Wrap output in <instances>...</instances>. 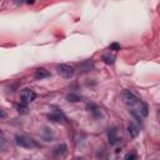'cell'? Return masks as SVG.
Instances as JSON below:
<instances>
[{
  "label": "cell",
  "instance_id": "cell-21",
  "mask_svg": "<svg viewBox=\"0 0 160 160\" xmlns=\"http://www.w3.org/2000/svg\"><path fill=\"white\" fill-rule=\"evenodd\" d=\"M159 114H160V109H159Z\"/></svg>",
  "mask_w": 160,
  "mask_h": 160
},
{
  "label": "cell",
  "instance_id": "cell-8",
  "mask_svg": "<svg viewBox=\"0 0 160 160\" xmlns=\"http://www.w3.org/2000/svg\"><path fill=\"white\" fill-rule=\"evenodd\" d=\"M128 131H129V134H130L131 138H136L138 134H139V128H138L134 123H130L128 125Z\"/></svg>",
  "mask_w": 160,
  "mask_h": 160
},
{
  "label": "cell",
  "instance_id": "cell-3",
  "mask_svg": "<svg viewBox=\"0 0 160 160\" xmlns=\"http://www.w3.org/2000/svg\"><path fill=\"white\" fill-rule=\"evenodd\" d=\"M121 99H123V101L125 103L126 105H135L136 103H138V98L133 94L131 91H123V94H121Z\"/></svg>",
  "mask_w": 160,
  "mask_h": 160
},
{
  "label": "cell",
  "instance_id": "cell-19",
  "mask_svg": "<svg viewBox=\"0 0 160 160\" xmlns=\"http://www.w3.org/2000/svg\"><path fill=\"white\" fill-rule=\"evenodd\" d=\"M5 116V113H4V110H1V118Z\"/></svg>",
  "mask_w": 160,
  "mask_h": 160
},
{
  "label": "cell",
  "instance_id": "cell-20",
  "mask_svg": "<svg viewBox=\"0 0 160 160\" xmlns=\"http://www.w3.org/2000/svg\"><path fill=\"white\" fill-rule=\"evenodd\" d=\"M24 160H29V159H24Z\"/></svg>",
  "mask_w": 160,
  "mask_h": 160
},
{
  "label": "cell",
  "instance_id": "cell-13",
  "mask_svg": "<svg viewBox=\"0 0 160 160\" xmlns=\"http://www.w3.org/2000/svg\"><path fill=\"white\" fill-rule=\"evenodd\" d=\"M139 113L143 115V116H148V114H149V109H148V104H145V103H141V106H140V110H139Z\"/></svg>",
  "mask_w": 160,
  "mask_h": 160
},
{
  "label": "cell",
  "instance_id": "cell-18",
  "mask_svg": "<svg viewBox=\"0 0 160 160\" xmlns=\"http://www.w3.org/2000/svg\"><path fill=\"white\" fill-rule=\"evenodd\" d=\"M110 50H115V51H116V50H120V45H119V44L118 43H113V44H110Z\"/></svg>",
  "mask_w": 160,
  "mask_h": 160
},
{
  "label": "cell",
  "instance_id": "cell-16",
  "mask_svg": "<svg viewBox=\"0 0 160 160\" xmlns=\"http://www.w3.org/2000/svg\"><path fill=\"white\" fill-rule=\"evenodd\" d=\"M103 60L105 61L106 64H110V65H113V64H114V58H113V56L104 55V56H103Z\"/></svg>",
  "mask_w": 160,
  "mask_h": 160
},
{
  "label": "cell",
  "instance_id": "cell-6",
  "mask_svg": "<svg viewBox=\"0 0 160 160\" xmlns=\"http://www.w3.org/2000/svg\"><path fill=\"white\" fill-rule=\"evenodd\" d=\"M48 76H50V73L48 72L46 69H44V68H39L35 70V74H34V78L36 79V80H41V79H45Z\"/></svg>",
  "mask_w": 160,
  "mask_h": 160
},
{
  "label": "cell",
  "instance_id": "cell-15",
  "mask_svg": "<svg viewBox=\"0 0 160 160\" xmlns=\"http://www.w3.org/2000/svg\"><path fill=\"white\" fill-rule=\"evenodd\" d=\"M130 115H131V116H133V118H134V119L136 120V121H138V123H139V124H140V125H141V119H140V113H138V112H136V110H130Z\"/></svg>",
  "mask_w": 160,
  "mask_h": 160
},
{
  "label": "cell",
  "instance_id": "cell-14",
  "mask_svg": "<svg viewBox=\"0 0 160 160\" xmlns=\"http://www.w3.org/2000/svg\"><path fill=\"white\" fill-rule=\"evenodd\" d=\"M28 105H26V103H21L18 105V112H19L20 114H28Z\"/></svg>",
  "mask_w": 160,
  "mask_h": 160
},
{
  "label": "cell",
  "instance_id": "cell-10",
  "mask_svg": "<svg viewBox=\"0 0 160 160\" xmlns=\"http://www.w3.org/2000/svg\"><path fill=\"white\" fill-rule=\"evenodd\" d=\"M118 131H116V129H110L109 130V143L114 145V144H116V141H118Z\"/></svg>",
  "mask_w": 160,
  "mask_h": 160
},
{
  "label": "cell",
  "instance_id": "cell-11",
  "mask_svg": "<svg viewBox=\"0 0 160 160\" xmlns=\"http://www.w3.org/2000/svg\"><path fill=\"white\" fill-rule=\"evenodd\" d=\"M65 99L68 101H70V103H78V101H80V96L76 95V94H74V93H70V94L66 95Z\"/></svg>",
  "mask_w": 160,
  "mask_h": 160
},
{
  "label": "cell",
  "instance_id": "cell-7",
  "mask_svg": "<svg viewBox=\"0 0 160 160\" xmlns=\"http://www.w3.org/2000/svg\"><path fill=\"white\" fill-rule=\"evenodd\" d=\"M48 118L50 119L51 121H61V120H65L64 114L61 112H58V110H55V112L51 114H48Z\"/></svg>",
  "mask_w": 160,
  "mask_h": 160
},
{
  "label": "cell",
  "instance_id": "cell-17",
  "mask_svg": "<svg viewBox=\"0 0 160 160\" xmlns=\"http://www.w3.org/2000/svg\"><path fill=\"white\" fill-rule=\"evenodd\" d=\"M124 160H136V154L135 153H129V154H126V156Z\"/></svg>",
  "mask_w": 160,
  "mask_h": 160
},
{
  "label": "cell",
  "instance_id": "cell-2",
  "mask_svg": "<svg viewBox=\"0 0 160 160\" xmlns=\"http://www.w3.org/2000/svg\"><path fill=\"white\" fill-rule=\"evenodd\" d=\"M58 73H59L61 76L65 78V79H70L73 76V75L75 74V70L72 68V66H69V65H65V64H61L58 66Z\"/></svg>",
  "mask_w": 160,
  "mask_h": 160
},
{
  "label": "cell",
  "instance_id": "cell-1",
  "mask_svg": "<svg viewBox=\"0 0 160 160\" xmlns=\"http://www.w3.org/2000/svg\"><path fill=\"white\" fill-rule=\"evenodd\" d=\"M15 143H16V145L21 146V148H25V149H34L38 146V144L35 143L33 139H30L28 136H24V135H16Z\"/></svg>",
  "mask_w": 160,
  "mask_h": 160
},
{
  "label": "cell",
  "instance_id": "cell-9",
  "mask_svg": "<svg viewBox=\"0 0 160 160\" xmlns=\"http://www.w3.org/2000/svg\"><path fill=\"white\" fill-rule=\"evenodd\" d=\"M86 109H88V112H90L94 116H100L101 115V113H100V109L98 108L96 105H94V104H88V106H86Z\"/></svg>",
  "mask_w": 160,
  "mask_h": 160
},
{
  "label": "cell",
  "instance_id": "cell-5",
  "mask_svg": "<svg viewBox=\"0 0 160 160\" xmlns=\"http://www.w3.org/2000/svg\"><path fill=\"white\" fill-rule=\"evenodd\" d=\"M66 150H68V148H66L65 144H59L58 146H55L54 149H53V155H54V158L56 159H60L61 156H64Z\"/></svg>",
  "mask_w": 160,
  "mask_h": 160
},
{
  "label": "cell",
  "instance_id": "cell-12",
  "mask_svg": "<svg viewBox=\"0 0 160 160\" xmlns=\"http://www.w3.org/2000/svg\"><path fill=\"white\" fill-rule=\"evenodd\" d=\"M79 68L80 69H84V70H90L91 68H94V63L90 61V60H88V61H85V63L79 64Z\"/></svg>",
  "mask_w": 160,
  "mask_h": 160
},
{
  "label": "cell",
  "instance_id": "cell-4",
  "mask_svg": "<svg viewBox=\"0 0 160 160\" xmlns=\"http://www.w3.org/2000/svg\"><path fill=\"white\" fill-rule=\"evenodd\" d=\"M35 93L32 89H24L23 93H21V100L23 103H32L33 100H35Z\"/></svg>",
  "mask_w": 160,
  "mask_h": 160
}]
</instances>
